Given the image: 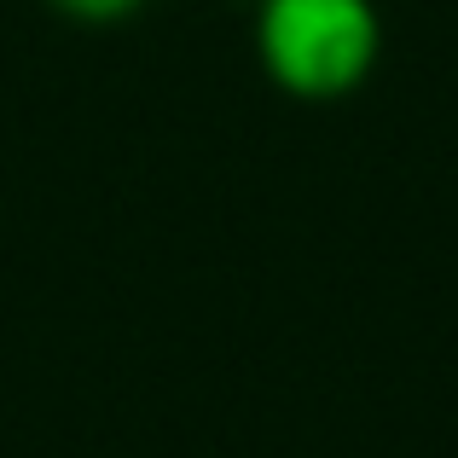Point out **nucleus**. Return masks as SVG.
Returning <instances> with one entry per match:
<instances>
[{"label":"nucleus","mask_w":458,"mask_h":458,"mask_svg":"<svg viewBox=\"0 0 458 458\" xmlns=\"http://www.w3.org/2000/svg\"><path fill=\"white\" fill-rule=\"evenodd\" d=\"M383 53L371 0H256V58L291 99L331 105L366 88Z\"/></svg>","instance_id":"f257e3e1"},{"label":"nucleus","mask_w":458,"mask_h":458,"mask_svg":"<svg viewBox=\"0 0 458 458\" xmlns=\"http://www.w3.org/2000/svg\"><path fill=\"white\" fill-rule=\"evenodd\" d=\"M140 6H146V0H53V12H64L70 23H123V18H134Z\"/></svg>","instance_id":"f03ea898"}]
</instances>
